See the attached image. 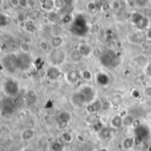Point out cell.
<instances>
[{"mask_svg":"<svg viewBox=\"0 0 151 151\" xmlns=\"http://www.w3.org/2000/svg\"><path fill=\"white\" fill-rule=\"evenodd\" d=\"M99 62L105 68L114 69L121 64V57L113 50H105L100 54Z\"/></svg>","mask_w":151,"mask_h":151,"instance_id":"6da1fadb","label":"cell"},{"mask_svg":"<svg viewBox=\"0 0 151 151\" xmlns=\"http://www.w3.org/2000/svg\"><path fill=\"white\" fill-rule=\"evenodd\" d=\"M66 60V52L62 48L51 49L47 55V61L51 66H59Z\"/></svg>","mask_w":151,"mask_h":151,"instance_id":"7a4b0ae2","label":"cell"},{"mask_svg":"<svg viewBox=\"0 0 151 151\" xmlns=\"http://www.w3.org/2000/svg\"><path fill=\"white\" fill-rule=\"evenodd\" d=\"M1 65L8 73L15 72L17 67V55L14 53H8L1 58Z\"/></svg>","mask_w":151,"mask_h":151,"instance_id":"3957f363","label":"cell"},{"mask_svg":"<svg viewBox=\"0 0 151 151\" xmlns=\"http://www.w3.org/2000/svg\"><path fill=\"white\" fill-rule=\"evenodd\" d=\"M131 20L132 24L138 30H147L150 27L148 18L140 13H134L132 15Z\"/></svg>","mask_w":151,"mask_h":151,"instance_id":"277c9868","label":"cell"},{"mask_svg":"<svg viewBox=\"0 0 151 151\" xmlns=\"http://www.w3.org/2000/svg\"><path fill=\"white\" fill-rule=\"evenodd\" d=\"M33 64V58L28 53L21 52L17 55V67L21 71H28Z\"/></svg>","mask_w":151,"mask_h":151,"instance_id":"5b68a950","label":"cell"},{"mask_svg":"<svg viewBox=\"0 0 151 151\" xmlns=\"http://www.w3.org/2000/svg\"><path fill=\"white\" fill-rule=\"evenodd\" d=\"M3 88L8 97L15 96L19 93V90H20L19 83L12 78H8L5 80Z\"/></svg>","mask_w":151,"mask_h":151,"instance_id":"8992f818","label":"cell"},{"mask_svg":"<svg viewBox=\"0 0 151 151\" xmlns=\"http://www.w3.org/2000/svg\"><path fill=\"white\" fill-rule=\"evenodd\" d=\"M82 95L83 97L85 98V101H86V103H91L92 101H94L96 96V92H95V89L94 88V87H92L91 85L88 84V83H85V84H82L80 88H79V90H78Z\"/></svg>","mask_w":151,"mask_h":151,"instance_id":"52a82bcc","label":"cell"},{"mask_svg":"<svg viewBox=\"0 0 151 151\" xmlns=\"http://www.w3.org/2000/svg\"><path fill=\"white\" fill-rule=\"evenodd\" d=\"M73 119V115L68 110H62L57 116V122L59 128H66Z\"/></svg>","mask_w":151,"mask_h":151,"instance_id":"ba28073f","label":"cell"},{"mask_svg":"<svg viewBox=\"0 0 151 151\" xmlns=\"http://www.w3.org/2000/svg\"><path fill=\"white\" fill-rule=\"evenodd\" d=\"M80 78H81L80 72L78 70H74V69L68 71L65 74V79H66V82L71 85H74V84L78 83Z\"/></svg>","mask_w":151,"mask_h":151,"instance_id":"9c48e42d","label":"cell"},{"mask_svg":"<svg viewBox=\"0 0 151 151\" xmlns=\"http://www.w3.org/2000/svg\"><path fill=\"white\" fill-rule=\"evenodd\" d=\"M95 83L100 87H106L109 85L110 81V78L108 73L104 72H97L95 75Z\"/></svg>","mask_w":151,"mask_h":151,"instance_id":"30bf717a","label":"cell"},{"mask_svg":"<svg viewBox=\"0 0 151 151\" xmlns=\"http://www.w3.org/2000/svg\"><path fill=\"white\" fill-rule=\"evenodd\" d=\"M77 52L80 57L87 58L91 57L93 53V47L88 43H80L77 47Z\"/></svg>","mask_w":151,"mask_h":151,"instance_id":"8fae6325","label":"cell"},{"mask_svg":"<svg viewBox=\"0 0 151 151\" xmlns=\"http://www.w3.org/2000/svg\"><path fill=\"white\" fill-rule=\"evenodd\" d=\"M70 102L76 108H82V107H85V105L87 104L85 98L79 91H77L72 95V96L70 98Z\"/></svg>","mask_w":151,"mask_h":151,"instance_id":"7c38bea8","label":"cell"},{"mask_svg":"<svg viewBox=\"0 0 151 151\" xmlns=\"http://www.w3.org/2000/svg\"><path fill=\"white\" fill-rule=\"evenodd\" d=\"M102 107H103V103L98 99H95L91 103L86 104L84 108L88 114H93V113H95V112L101 110Z\"/></svg>","mask_w":151,"mask_h":151,"instance_id":"4fadbf2b","label":"cell"},{"mask_svg":"<svg viewBox=\"0 0 151 151\" xmlns=\"http://www.w3.org/2000/svg\"><path fill=\"white\" fill-rule=\"evenodd\" d=\"M62 72L58 66H51L46 71V76L51 80H57L61 77Z\"/></svg>","mask_w":151,"mask_h":151,"instance_id":"5bb4252c","label":"cell"},{"mask_svg":"<svg viewBox=\"0 0 151 151\" xmlns=\"http://www.w3.org/2000/svg\"><path fill=\"white\" fill-rule=\"evenodd\" d=\"M148 135H149V130H148V128L146 125H138L135 128V135H134V138H135L136 140H143Z\"/></svg>","mask_w":151,"mask_h":151,"instance_id":"9a60e30c","label":"cell"},{"mask_svg":"<svg viewBox=\"0 0 151 151\" xmlns=\"http://www.w3.org/2000/svg\"><path fill=\"white\" fill-rule=\"evenodd\" d=\"M14 111V102L10 97H7L6 100L3 101L2 103V112L3 114H7L10 115Z\"/></svg>","mask_w":151,"mask_h":151,"instance_id":"2e32d148","label":"cell"},{"mask_svg":"<svg viewBox=\"0 0 151 151\" xmlns=\"http://www.w3.org/2000/svg\"><path fill=\"white\" fill-rule=\"evenodd\" d=\"M41 8L43 11L46 13H51L53 12L56 7H55V0H39Z\"/></svg>","mask_w":151,"mask_h":151,"instance_id":"e0dca14e","label":"cell"},{"mask_svg":"<svg viewBox=\"0 0 151 151\" xmlns=\"http://www.w3.org/2000/svg\"><path fill=\"white\" fill-rule=\"evenodd\" d=\"M135 142H136V140L134 137L132 136H127L125 138L123 139L122 142H121V147L124 150H131L133 148L134 145H135Z\"/></svg>","mask_w":151,"mask_h":151,"instance_id":"ac0fdd59","label":"cell"},{"mask_svg":"<svg viewBox=\"0 0 151 151\" xmlns=\"http://www.w3.org/2000/svg\"><path fill=\"white\" fill-rule=\"evenodd\" d=\"M110 125L112 129H115V130L121 128L123 126V117L118 114L112 116L110 120Z\"/></svg>","mask_w":151,"mask_h":151,"instance_id":"d6986e66","label":"cell"},{"mask_svg":"<svg viewBox=\"0 0 151 151\" xmlns=\"http://www.w3.org/2000/svg\"><path fill=\"white\" fill-rule=\"evenodd\" d=\"M36 130L33 128H26L21 132V139L23 141H28L36 136Z\"/></svg>","mask_w":151,"mask_h":151,"instance_id":"ffe728a7","label":"cell"},{"mask_svg":"<svg viewBox=\"0 0 151 151\" xmlns=\"http://www.w3.org/2000/svg\"><path fill=\"white\" fill-rule=\"evenodd\" d=\"M144 40L143 36L140 32H133L128 36V41L133 44H140Z\"/></svg>","mask_w":151,"mask_h":151,"instance_id":"44dd1931","label":"cell"},{"mask_svg":"<svg viewBox=\"0 0 151 151\" xmlns=\"http://www.w3.org/2000/svg\"><path fill=\"white\" fill-rule=\"evenodd\" d=\"M51 49H57V48H61L63 43H64V38L61 36H55L51 38L50 41Z\"/></svg>","mask_w":151,"mask_h":151,"instance_id":"7402d4cb","label":"cell"},{"mask_svg":"<svg viewBox=\"0 0 151 151\" xmlns=\"http://www.w3.org/2000/svg\"><path fill=\"white\" fill-rule=\"evenodd\" d=\"M135 122V118L131 114H126L125 116L123 117V126H132Z\"/></svg>","mask_w":151,"mask_h":151,"instance_id":"603a6c76","label":"cell"},{"mask_svg":"<svg viewBox=\"0 0 151 151\" xmlns=\"http://www.w3.org/2000/svg\"><path fill=\"white\" fill-rule=\"evenodd\" d=\"M61 139L64 142L69 144V143H72L73 140V134L68 132V131H64L62 133H61Z\"/></svg>","mask_w":151,"mask_h":151,"instance_id":"cb8c5ba5","label":"cell"},{"mask_svg":"<svg viewBox=\"0 0 151 151\" xmlns=\"http://www.w3.org/2000/svg\"><path fill=\"white\" fill-rule=\"evenodd\" d=\"M39 48L42 51H44V52H49L51 46V43L50 42L46 41V40H41L40 43H39Z\"/></svg>","mask_w":151,"mask_h":151,"instance_id":"d4e9b609","label":"cell"},{"mask_svg":"<svg viewBox=\"0 0 151 151\" xmlns=\"http://www.w3.org/2000/svg\"><path fill=\"white\" fill-rule=\"evenodd\" d=\"M25 28H26L27 31H28L29 33H34L36 30V24H35L33 20L27 21L26 24H25Z\"/></svg>","mask_w":151,"mask_h":151,"instance_id":"484cf974","label":"cell"},{"mask_svg":"<svg viewBox=\"0 0 151 151\" xmlns=\"http://www.w3.org/2000/svg\"><path fill=\"white\" fill-rule=\"evenodd\" d=\"M80 76H81V78L83 80H85L87 81L91 80L93 79V77H94L93 74H92V73L89 70H88V69H85V70L80 71Z\"/></svg>","mask_w":151,"mask_h":151,"instance_id":"4316f807","label":"cell"},{"mask_svg":"<svg viewBox=\"0 0 151 151\" xmlns=\"http://www.w3.org/2000/svg\"><path fill=\"white\" fill-rule=\"evenodd\" d=\"M99 134H100V137L102 140H107L110 138V131L108 129V128H102V130L99 132Z\"/></svg>","mask_w":151,"mask_h":151,"instance_id":"83f0119b","label":"cell"},{"mask_svg":"<svg viewBox=\"0 0 151 151\" xmlns=\"http://www.w3.org/2000/svg\"><path fill=\"white\" fill-rule=\"evenodd\" d=\"M21 48V51L22 52V53H30V51H31V46H30V44L28 43V42H22L21 43V46H20Z\"/></svg>","mask_w":151,"mask_h":151,"instance_id":"f1b7e54d","label":"cell"},{"mask_svg":"<svg viewBox=\"0 0 151 151\" xmlns=\"http://www.w3.org/2000/svg\"><path fill=\"white\" fill-rule=\"evenodd\" d=\"M66 0H55V7L58 11L63 10L66 6Z\"/></svg>","mask_w":151,"mask_h":151,"instance_id":"f546056e","label":"cell"},{"mask_svg":"<svg viewBox=\"0 0 151 151\" xmlns=\"http://www.w3.org/2000/svg\"><path fill=\"white\" fill-rule=\"evenodd\" d=\"M133 1L135 5L142 8H146L149 6V4H150V0H133Z\"/></svg>","mask_w":151,"mask_h":151,"instance_id":"4dcf8cb0","label":"cell"},{"mask_svg":"<svg viewBox=\"0 0 151 151\" xmlns=\"http://www.w3.org/2000/svg\"><path fill=\"white\" fill-rule=\"evenodd\" d=\"M49 21L51 22V23H55L57 21H58V14H56L54 11L51 12V13H49V17H48Z\"/></svg>","mask_w":151,"mask_h":151,"instance_id":"1f68e13d","label":"cell"},{"mask_svg":"<svg viewBox=\"0 0 151 151\" xmlns=\"http://www.w3.org/2000/svg\"><path fill=\"white\" fill-rule=\"evenodd\" d=\"M19 6L23 9L29 7V0H19Z\"/></svg>","mask_w":151,"mask_h":151,"instance_id":"d6a6232c","label":"cell"},{"mask_svg":"<svg viewBox=\"0 0 151 151\" xmlns=\"http://www.w3.org/2000/svg\"><path fill=\"white\" fill-rule=\"evenodd\" d=\"M89 31L92 33V34H96L100 31V25L99 24H93L90 28H89Z\"/></svg>","mask_w":151,"mask_h":151,"instance_id":"836d02e7","label":"cell"},{"mask_svg":"<svg viewBox=\"0 0 151 151\" xmlns=\"http://www.w3.org/2000/svg\"><path fill=\"white\" fill-rule=\"evenodd\" d=\"M87 8L89 12H95L96 10V6H95V2H89L87 6Z\"/></svg>","mask_w":151,"mask_h":151,"instance_id":"e575fe53","label":"cell"},{"mask_svg":"<svg viewBox=\"0 0 151 151\" xmlns=\"http://www.w3.org/2000/svg\"><path fill=\"white\" fill-rule=\"evenodd\" d=\"M146 38L148 41H151V27H149L147 30H146V34H145Z\"/></svg>","mask_w":151,"mask_h":151,"instance_id":"d590c367","label":"cell"},{"mask_svg":"<svg viewBox=\"0 0 151 151\" xmlns=\"http://www.w3.org/2000/svg\"><path fill=\"white\" fill-rule=\"evenodd\" d=\"M10 4L13 7H18L19 6V0H10Z\"/></svg>","mask_w":151,"mask_h":151,"instance_id":"8d00e7d4","label":"cell"},{"mask_svg":"<svg viewBox=\"0 0 151 151\" xmlns=\"http://www.w3.org/2000/svg\"><path fill=\"white\" fill-rule=\"evenodd\" d=\"M112 7H113L114 9H119L120 5H119V3H118V1H113V2H112Z\"/></svg>","mask_w":151,"mask_h":151,"instance_id":"74e56055","label":"cell"},{"mask_svg":"<svg viewBox=\"0 0 151 151\" xmlns=\"http://www.w3.org/2000/svg\"><path fill=\"white\" fill-rule=\"evenodd\" d=\"M145 95H148V96H150L151 95V87H147L146 89H145Z\"/></svg>","mask_w":151,"mask_h":151,"instance_id":"f35d334b","label":"cell"},{"mask_svg":"<svg viewBox=\"0 0 151 151\" xmlns=\"http://www.w3.org/2000/svg\"><path fill=\"white\" fill-rule=\"evenodd\" d=\"M146 72L148 75L151 76V64H148L147 66V69H146Z\"/></svg>","mask_w":151,"mask_h":151,"instance_id":"ab89813d","label":"cell"},{"mask_svg":"<svg viewBox=\"0 0 151 151\" xmlns=\"http://www.w3.org/2000/svg\"><path fill=\"white\" fill-rule=\"evenodd\" d=\"M99 151H109V149L107 147H101L99 149Z\"/></svg>","mask_w":151,"mask_h":151,"instance_id":"60d3db41","label":"cell"},{"mask_svg":"<svg viewBox=\"0 0 151 151\" xmlns=\"http://www.w3.org/2000/svg\"><path fill=\"white\" fill-rule=\"evenodd\" d=\"M148 20H149V23H150V25H151V16L148 18Z\"/></svg>","mask_w":151,"mask_h":151,"instance_id":"b9f144b4","label":"cell"},{"mask_svg":"<svg viewBox=\"0 0 151 151\" xmlns=\"http://www.w3.org/2000/svg\"><path fill=\"white\" fill-rule=\"evenodd\" d=\"M149 6L151 7V0H150V4H149Z\"/></svg>","mask_w":151,"mask_h":151,"instance_id":"7bdbcfd3","label":"cell"}]
</instances>
